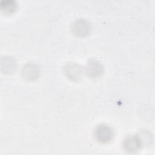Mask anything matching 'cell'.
<instances>
[{"label":"cell","instance_id":"6da1fadb","mask_svg":"<svg viewBox=\"0 0 155 155\" xmlns=\"http://www.w3.org/2000/svg\"><path fill=\"white\" fill-rule=\"evenodd\" d=\"M94 136L97 142L107 143L112 139L113 131L111 127L107 124H99L95 128Z\"/></svg>","mask_w":155,"mask_h":155},{"label":"cell","instance_id":"7a4b0ae2","mask_svg":"<svg viewBox=\"0 0 155 155\" xmlns=\"http://www.w3.org/2000/svg\"><path fill=\"white\" fill-rule=\"evenodd\" d=\"M71 31L76 36L84 37L87 36L91 30V26L88 21L85 19L74 20L71 25Z\"/></svg>","mask_w":155,"mask_h":155},{"label":"cell","instance_id":"3957f363","mask_svg":"<svg viewBox=\"0 0 155 155\" xmlns=\"http://www.w3.org/2000/svg\"><path fill=\"white\" fill-rule=\"evenodd\" d=\"M64 72L68 79L73 81H78L82 78L83 68L76 62H68L64 67Z\"/></svg>","mask_w":155,"mask_h":155},{"label":"cell","instance_id":"277c9868","mask_svg":"<svg viewBox=\"0 0 155 155\" xmlns=\"http://www.w3.org/2000/svg\"><path fill=\"white\" fill-rule=\"evenodd\" d=\"M103 71V65L98 60L91 58L88 61L85 67V72L90 78H97L102 74Z\"/></svg>","mask_w":155,"mask_h":155},{"label":"cell","instance_id":"5b68a950","mask_svg":"<svg viewBox=\"0 0 155 155\" xmlns=\"http://www.w3.org/2000/svg\"><path fill=\"white\" fill-rule=\"evenodd\" d=\"M123 147L127 152L133 153L137 151L142 145L140 140L137 134L127 136L123 142Z\"/></svg>","mask_w":155,"mask_h":155},{"label":"cell","instance_id":"8992f818","mask_svg":"<svg viewBox=\"0 0 155 155\" xmlns=\"http://www.w3.org/2000/svg\"><path fill=\"white\" fill-rule=\"evenodd\" d=\"M40 73L39 67L33 63H27L22 68L21 74L22 77L29 81L36 79Z\"/></svg>","mask_w":155,"mask_h":155},{"label":"cell","instance_id":"52a82bcc","mask_svg":"<svg viewBox=\"0 0 155 155\" xmlns=\"http://www.w3.org/2000/svg\"><path fill=\"white\" fill-rule=\"evenodd\" d=\"M17 63L16 60L12 56H5L1 59L0 67L4 73H12L16 68Z\"/></svg>","mask_w":155,"mask_h":155},{"label":"cell","instance_id":"ba28073f","mask_svg":"<svg viewBox=\"0 0 155 155\" xmlns=\"http://www.w3.org/2000/svg\"><path fill=\"white\" fill-rule=\"evenodd\" d=\"M0 7L2 12L6 14H10L16 10L17 3L14 0H2L1 1Z\"/></svg>","mask_w":155,"mask_h":155},{"label":"cell","instance_id":"9c48e42d","mask_svg":"<svg viewBox=\"0 0 155 155\" xmlns=\"http://www.w3.org/2000/svg\"><path fill=\"white\" fill-rule=\"evenodd\" d=\"M141 143L142 146L148 145L151 144V142L153 140L152 139V135L151 134V133L147 130H142L140 131V133L137 134Z\"/></svg>","mask_w":155,"mask_h":155}]
</instances>
